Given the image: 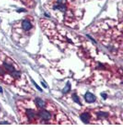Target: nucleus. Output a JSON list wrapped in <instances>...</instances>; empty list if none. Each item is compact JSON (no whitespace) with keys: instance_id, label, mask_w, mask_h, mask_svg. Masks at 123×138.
<instances>
[{"instance_id":"nucleus-6","label":"nucleus","mask_w":123,"mask_h":138,"mask_svg":"<svg viewBox=\"0 0 123 138\" xmlns=\"http://www.w3.org/2000/svg\"><path fill=\"white\" fill-rule=\"evenodd\" d=\"M90 118L91 116L89 113H84L81 115L80 119L84 123H89L90 120Z\"/></svg>"},{"instance_id":"nucleus-12","label":"nucleus","mask_w":123,"mask_h":138,"mask_svg":"<svg viewBox=\"0 0 123 138\" xmlns=\"http://www.w3.org/2000/svg\"><path fill=\"white\" fill-rule=\"evenodd\" d=\"M5 72L4 70L0 66V75H3L5 74Z\"/></svg>"},{"instance_id":"nucleus-1","label":"nucleus","mask_w":123,"mask_h":138,"mask_svg":"<svg viewBox=\"0 0 123 138\" xmlns=\"http://www.w3.org/2000/svg\"><path fill=\"white\" fill-rule=\"evenodd\" d=\"M104 0H42L43 8L62 26L78 30L88 24Z\"/></svg>"},{"instance_id":"nucleus-14","label":"nucleus","mask_w":123,"mask_h":138,"mask_svg":"<svg viewBox=\"0 0 123 138\" xmlns=\"http://www.w3.org/2000/svg\"><path fill=\"white\" fill-rule=\"evenodd\" d=\"M101 96L104 98V100L106 99V98L107 97V94H105V93H102L101 94Z\"/></svg>"},{"instance_id":"nucleus-15","label":"nucleus","mask_w":123,"mask_h":138,"mask_svg":"<svg viewBox=\"0 0 123 138\" xmlns=\"http://www.w3.org/2000/svg\"><path fill=\"white\" fill-rule=\"evenodd\" d=\"M0 124H9V123L7 122H3L2 123H0Z\"/></svg>"},{"instance_id":"nucleus-8","label":"nucleus","mask_w":123,"mask_h":138,"mask_svg":"<svg viewBox=\"0 0 123 138\" xmlns=\"http://www.w3.org/2000/svg\"><path fill=\"white\" fill-rule=\"evenodd\" d=\"M36 105L39 108H43L45 106V103L44 101H43L40 98H36L35 100Z\"/></svg>"},{"instance_id":"nucleus-10","label":"nucleus","mask_w":123,"mask_h":138,"mask_svg":"<svg viewBox=\"0 0 123 138\" xmlns=\"http://www.w3.org/2000/svg\"><path fill=\"white\" fill-rule=\"evenodd\" d=\"M71 87V85L70 83L68 82L65 86V87L64 88V89L62 90V93H68V92L70 90Z\"/></svg>"},{"instance_id":"nucleus-13","label":"nucleus","mask_w":123,"mask_h":138,"mask_svg":"<svg viewBox=\"0 0 123 138\" xmlns=\"http://www.w3.org/2000/svg\"><path fill=\"white\" fill-rule=\"evenodd\" d=\"M33 83H34V84H35V85L36 86V87H37V88H38V90H39L42 91V89H41V88H40V87H39V86H38L37 85V84H36V83L35 82H33Z\"/></svg>"},{"instance_id":"nucleus-5","label":"nucleus","mask_w":123,"mask_h":138,"mask_svg":"<svg viewBox=\"0 0 123 138\" xmlns=\"http://www.w3.org/2000/svg\"><path fill=\"white\" fill-rule=\"evenodd\" d=\"M26 115L27 117L29 119V120H32L35 118L36 115H37L36 114L35 111L31 109H28L26 111Z\"/></svg>"},{"instance_id":"nucleus-9","label":"nucleus","mask_w":123,"mask_h":138,"mask_svg":"<svg viewBox=\"0 0 123 138\" xmlns=\"http://www.w3.org/2000/svg\"><path fill=\"white\" fill-rule=\"evenodd\" d=\"M97 115L99 118L102 117H107L108 116V113L107 112H103V111H99L97 113Z\"/></svg>"},{"instance_id":"nucleus-7","label":"nucleus","mask_w":123,"mask_h":138,"mask_svg":"<svg viewBox=\"0 0 123 138\" xmlns=\"http://www.w3.org/2000/svg\"><path fill=\"white\" fill-rule=\"evenodd\" d=\"M3 65H4V67H5V69L10 72L11 74H12L16 70L14 66L11 64H9L7 62H4Z\"/></svg>"},{"instance_id":"nucleus-4","label":"nucleus","mask_w":123,"mask_h":138,"mask_svg":"<svg viewBox=\"0 0 123 138\" xmlns=\"http://www.w3.org/2000/svg\"><path fill=\"white\" fill-rule=\"evenodd\" d=\"M84 98L86 101L88 103H94L96 101V96L90 92L86 93Z\"/></svg>"},{"instance_id":"nucleus-16","label":"nucleus","mask_w":123,"mask_h":138,"mask_svg":"<svg viewBox=\"0 0 123 138\" xmlns=\"http://www.w3.org/2000/svg\"><path fill=\"white\" fill-rule=\"evenodd\" d=\"M3 92V88H2L1 87H0V93H2Z\"/></svg>"},{"instance_id":"nucleus-11","label":"nucleus","mask_w":123,"mask_h":138,"mask_svg":"<svg viewBox=\"0 0 123 138\" xmlns=\"http://www.w3.org/2000/svg\"><path fill=\"white\" fill-rule=\"evenodd\" d=\"M73 99L74 101L76 103H78V104L81 105V103L80 102L79 98L75 93L73 94Z\"/></svg>"},{"instance_id":"nucleus-2","label":"nucleus","mask_w":123,"mask_h":138,"mask_svg":"<svg viewBox=\"0 0 123 138\" xmlns=\"http://www.w3.org/2000/svg\"><path fill=\"white\" fill-rule=\"evenodd\" d=\"M123 19L106 18L98 21L90 28V31L99 40L122 46Z\"/></svg>"},{"instance_id":"nucleus-3","label":"nucleus","mask_w":123,"mask_h":138,"mask_svg":"<svg viewBox=\"0 0 123 138\" xmlns=\"http://www.w3.org/2000/svg\"><path fill=\"white\" fill-rule=\"evenodd\" d=\"M37 115L39 118L44 121L49 120L52 117V115L49 111L46 110H39L37 114Z\"/></svg>"}]
</instances>
